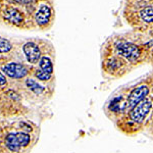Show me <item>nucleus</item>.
<instances>
[{
    "instance_id": "nucleus-1",
    "label": "nucleus",
    "mask_w": 153,
    "mask_h": 153,
    "mask_svg": "<svg viewBox=\"0 0 153 153\" xmlns=\"http://www.w3.org/2000/svg\"><path fill=\"white\" fill-rule=\"evenodd\" d=\"M31 141V137L27 133H16L9 134L5 139L6 147L12 152H18L22 147H26Z\"/></svg>"
},
{
    "instance_id": "nucleus-2",
    "label": "nucleus",
    "mask_w": 153,
    "mask_h": 153,
    "mask_svg": "<svg viewBox=\"0 0 153 153\" xmlns=\"http://www.w3.org/2000/svg\"><path fill=\"white\" fill-rule=\"evenodd\" d=\"M118 54L122 55L123 57L129 59V60H135L140 56L141 54V51H140V48L138 47L137 45L133 43H130V42L127 41H122L120 43H117V45Z\"/></svg>"
},
{
    "instance_id": "nucleus-3",
    "label": "nucleus",
    "mask_w": 153,
    "mask_h": 153,
    "mask_svg": "<svg viewBox=\"0 0 153 153\" xmlns=\"http://www.w3.org/2000/svg\"><path fill=\"white\" fill-rule=\"evenodd\" d=\"M151 101L149 99H144L134 106L131 110V118L135 123H142L151 109Z\"/></svg>"
},
{
    "instance_id": "nucleus-4",
    "label": "nucleus",
    "mask_w": 153,
    "mask_h": 153,
    "mask_svg": "<svg viewBox=\"0 0 153 153\" xmlns=\"http://www.w3.org/2000/svg\"><path fill=\"white\" fill-rule=\"evenodd\" d=\"M148 92H149V89L145 85L135 88L130 93L129 97H128V107L132 109L134 106H136L139 102H141L142 100L145 99V97L148 95Z\"/></svg>"
},
{
    "instance_id": "nucleus-5",
    "label": "nucleus",
    "mask_w": 153,
    "mask_h": 153,
    "mask_svg": "<svg viewBox=\"0 0 153 153\" xmlns=\"http://www.w3.org/2000/svg\"><path fill=\"white\" fill-rule=\"evenodd\" d=\"M3 71L8 76L14 79H22L28 74V70L26 68V66L16 62H10L3 66Z\"/></svg>"
},
{
    "instance_id": "nucleus-6",
    "label": "nucleus",
    "mask_w": 153,
    "mask_h": 153,
    "mask_svg": "<svg viewBox=\"0 0 153 153\" xmlns=\"http://www.w3.org/2000/svg\"><path fill=\"white\" fill-rule=\"evenodd\" d=\"M23 51H24L25 55H26L27 60H28L30 63L35 65V63H37L41 59L40 49H39L38 46H37L35 43H33V42H28V43L25 44L23 47Z\"/></svg>"
},
{
    "instance_id": "nucleus-7",
    "label": "nucleus",
    "mask_w": 153,
    "mask_h": 153,
    "mask_svg": "<svg viewBox=\"0 0 153 153\" xmlns=\"http://www.w3.org/2000/svg\"><path fill=\"white\" fill-rule=\"evenodd\" d=\"M51 16V10L47 5H41L39 10L36 13V23L39 26H44L49 22V19Z\"/></svg>"
},
{
    "instance_id": "nucleus-8",
    "label": "nucleus",
    "mask_w": 153,
    "mask_h": 153,
    "mask_svg": "<svg viewBox=\"0 0 153 153\" xmlns=\"http://www.w3.org/2000/svg\"><path fill=\"white\" fill-rule=\"evenodd\" d=\"M4 19L6 21H8L9 23L14 24V25H19L21 23H23L24 18L22 16V13L19 12L18 9L16 8H7L5 12H4Z\"/></svg>"
},
{
    "instance_id": "nucleus-9",
    "label": "nucleus",
    "mask_w": 153,
    "mask_h": 153,
    "mask_svg": "<svg viewBox=\"0 0 153 153\" xmlns=\"http://www.w3.org/2000/svg\"><path fill=\"white\" fill-rule=\"evenodd\" d=\"M39 65H40L41 71H45V73H47V74H50V75L52 74L53 65H52V62H51V60H50V58H49V57H47V56L41 57Z\"/></svg>"
},
{
    "instance_id": "nucleus-10",
    "label": "nucleus",
    "mask_w": 153,
    "mask_h": 153,
    "mask_svg": "<svg viewBox=\"0 0 153 153\" xmlns=\"http://www.w3.org/2000/svg\"><path fill=\"white\" fill-rule=\"evenodd\" d=\"M140 18L145 23H153V5L145 7L140 11Z\"/></svg>"
},
{
    "instance_id": "nucleus-11",
    "label": "nucleus",
    "mask_w": 153,
    "mask_h": 153,
    "mask_svg": "<svg viewBox=\"0 0 153 153\" xmlns=\"http://www.w3.org/2000/svg\"><path fill=\"white\" fill-rule=\"evenodd\" d=\"M26 85L28 86V88L31 89V91H33V92L36 93V94H41V93L43 92V90H44V88L42 87V86L39 85V84L37 83L36 81L31 80V79L27 80Z\"/></svg>"
},
{
    "instance_id": "nucleus-12",
    "label": "nucleus",
    "mask_w": 153,
    "mask_h": 153,
    "mask_svg": "<svg viewBox=\"0 0 153 153\" xmlns=\"http://www.w3.org/2000/svg\"><path fill=\"white\" fill-rule=\"evenodd\" d=\"M11 44L8 40L0 37V53H5L11 50Z\"/></svg>"
},
{
    "instance_id": "nucleus-13",
    "label": "nucleus",
    "mask_w": 153,
    "mask_h": 153,
    "mask_svg": "<svg viewBox=\"0 0 153 153\" xmlns=\"http://www.w3.org/2000/svg\"><path fill=\"white\" fill-rule=\"evenodd\" d=\"M120 100H122V97H117L114 98L111 103H110L109 109L113 112H118L120 110Z\"/></svg>"
},
{
    "instance_id": "nucleus-14",
    "label": "nucleus",
    "mask_w": 153,
    "mask_h": 153,
    "mask_svg": "<svg viewBox=\"0 0 153 153\" xmlns=\"http://www.w3.org/2000/svg\"><path fill=\"white\" fill-rule=\"evenodd\" d=\"M120 63H122V62H120V60H117V58H111V59H109V60L107 61L106 65H107V68H108V70L113 71L117 70L118 66L120 65Z\"/></svg>"
},
{
    "instance_id": "nucleus-15",
    "label": "nucleus",
    "mask_w": 153,
    "mask_h": 153,
    "mask_svg": "<svg viewBox=\"0 0 153 153\" xmlns=\"http://www.w3.org/2000/svg\"><path fill=\"white\" fill-rule=\"evenodd\" d=\"M36 76H37V79H39V80H41V81H48L49 79L51 78V75L50 74H47V73H45V71H36Z\"/></svg>"
},
{
    "instance_id": "nucleus-16",
    "label": "nucleus",
    "mask_w": 153,
    "mask_h": 153,
    "mask_svg": "<svg viewBox=\"0 0 153 153\" xmlns=\"http://www.w3.org/2000/svg\"><path fill=\"white\" fill-rule=\"evenodd\" d=\"M6 84V79L5 76H4L3 75H2L1 73H0V86H3Z\"/></svg>"
},
{
    "instance_id": "nucleus-17",
    "label": "nucleus",
    "mask_w": 153,
    "mask_h": 153,
    "mask_svg": "<svg viewBox=\"0 0 153 153\" xmlns=\"http://www.w3.org/2000/svg\"><path fill=\"white\" fill-rule=\"evenodd\" d=\"M10 2H13V3H26L27 0H9Z\"/></svg>"
}]
</instances>
